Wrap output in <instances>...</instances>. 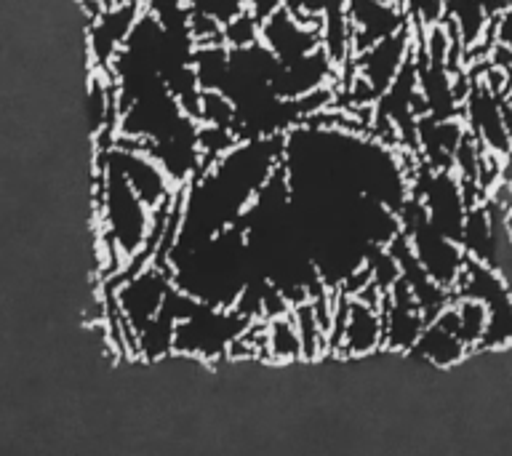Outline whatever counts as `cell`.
<instances>
[{
  "label": "cell",
  "mask_w": 512,
  "mask_h": 456,
  "mask_svg": "<svg viewBox=\"0 0 512 456\" xmlns=\"http://www.w3.org/2000/svg\"><path fill=\"white\" fill-rule=\"evenodd\" d=\"M184 3L190 6V11L216 16L222 24H227L248 8V0H184Z\"/></svg>",
  "instance_id": "9c48e42d"
},
{
  "label": "cell",
  "mask_w": 512,
  "mask_h": 456,
  "mask_svg": "<svg viewBox=\"0 0 512 456\" xmlns=\"http://www.w3.org/2000/svg\"><path fill=\"white\" fill-rule=\"evenodd\" d=\"M403 8L414 30H427L446 16V0H403Z\"/></svg>",
  "instance_id": "ba28073f"
},
{
  "label": "cell",
  "mask_w": 512,
  "mask_h": 456,
  "mask_svg": "<svg viewBox=\"0 0 512 456\" xmlns=\"http://www.w3.org/2000/svg\"><path fill=\"white\" fill-rule=\"evenodd\" d=\"M267 358L272 360H296L304 358L302 336L296 328L291 312L267 320Z\"/></svg>",
  "instance_id": "52a82bcc"
},
{
  "label": "cell",
  "mask_w": 512,
  "mask_h": 456,
  "mask_svg": "<svg viewBox=\"0 0 512 456\" xmlns=\"http://www.w3.org/2000/svg\"><path fill=\"white\" fill-rule=\"evenodd\" d=\"M382 315L384 350L411 352V347L419 342V336L427 326V315H424L422 304L403 278L395 280V286L384 294Z\"/></svg>",
  "instance_id": "7a4b0ae2"
},
{
  "label": "cell",
  "mask_w": 512,
  "mask_h": 456,
  "mask_svg": "<svg viewBox=\"0 0 512 456\" xmlns=\"http://www.w3.org/2000/svg\"><path fill=\"white\" fill-rule=\"evenodd\" d=\"M395 3H403V0H395Z\"/></svg>",
  "instance_id": "30bf717a"
},
{
  "label": "cell",
  "mask_w": 512,
  "mask_h": 456,
  "mask_svg": "<svg viewBox=\"0 0 512 456\" xmlns=\"http://www.w3.org/2000/svg\"><path fill=\"white\" fill-rule=\"evenodd\" d=\"M347 11H350L352 56L411 24L403 3L395 0H347Z\"/></svg>",
  "instance_id": "3957f363"
},
{
  "label": "cell",
  "mask_w": 512,
  "mask_h": 456,
  "mask_svg": "<svg viewBox=\"0 0 512 456\" xmlns=\"http://www.w3.org/2000/svg\"><path fill=\"white\" fill-rule=\"evenodd\" d=\"M142 11L144 6L139 0H120V3H112L96 14V19L91 22V32H88L94 67H99V70L110 67L120 46L126 43V38L134 30V24L139 22Z\"/></svg>",
  "instance_id": "277c9868"
},
{
  "label": "cell",
  "mask_w": 512,
  "mask_h": 456,
  "mask_svg": "<svg viewBox=\"0 0 512 456\" xmlns=\"http://www.w3.org/2000/svg\"><path fill=\"white\" fill-rule=\"evenodd\" d=\"M376 350H384L382 304H374L350 294V307H347L344 331L339 344H336V352H342V355H368V352Z\"/></svg>",
  "instance_id": "8992f818"
},
{
  "label": "cell",
  "mask_w": 512,
  "mask_h": 456,
  "mask_svg": "<svg viewBox=\"0 0 512 456\" xmlns=\"http://www.w3.org/2000/svg\"><path fill=\"white\" fill-rule=\"evenodd\" d=\"M254 320L256 318H248L235 307H214V304L200 302L198 310L179 320L174 350L203 360H219L230 355L232 344L238 342Z\"/></svg>",
  "instance_id": "6da1fadb"
},
{
  "label": "cell",
  "mask_w": 512,
  "mask_h": 456,
  "mask_svg": "<svg viewBox=\"0 0 512 456\" xmlns=\"http://www.w3.org/2000/svg\"><path fill=\"white\" fill-rule=\"evenodd\" d=\"M470 352L472 350L462 339V331H459V318H456L454 302L448 304L438 318H432L430 323L424 326L419 342L411 347V355H414V358L427 360V363L435 368L456 366V363H462Z\"/></svg>",
  "instance_id": "5b68a950"
}]
</instances>
